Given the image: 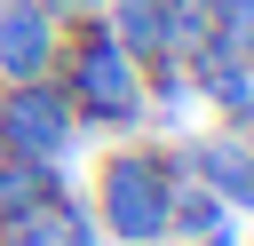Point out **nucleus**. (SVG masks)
<instances>
[{"instance_id": "nucleus-1", "label": "nucleus", "mask_w": 254, "mask_h": 246, "mask_svg": "<svg viewBox=\"0 0 254 246\" xmlns=\"http://www.w3.org/2000/svg\"><path fill=\"white\" fill-rule=\"evenodd\" d=\"M56 87L79 119V135H143L151 127V87L143 63L103 32V16H71L56 48Z\"/></svg>"}, {"instance_id": "nucleus-2", "label": "nucleus", "mask_w": 254, "mask_h": 246, "mask_svg": "<svg viewBox=\"0 0 254 246\" xmlns=\"http://www.w3.org/2000/svg\"><path fill=\"white\" fill-rule=\"evenodd\" d=\"M167 206H175V151L151 135H119L95 159V230L103 246H167Z\"/></svg>"}, {"instance_id": "nucleus-3", "label": "nucleus", "mask_w": 254, "mask_h": 246, "mask_svg": "<svg viewBox=\"0 0 254 246\" xmlns=\"http://www.w3.org/2000/svg\"><path fill=\"white\" fill-rule=\"evenodd\" d=\"M79 143H87V135H79V119H71L56 71H48V79H24V87H0V159L71 167Z\"/></svg>"}, {"instance_id": "nucleus-4", "label": "nucleus", "mask_w": 254, "mask_h": 246, "mask_svg": "<svg viewBox=\"0 0 254 246\" xmlns=\"http://www.w3.org/2000/svg\"><path fill=\"white\" fill-rule=\"evenodd\" d=\"M167 151H175V175H190V183H206L214 198H230L238 214H254V143H238L230 119H214V127L167 143Z\"/></svg>"}, {"instance_id": "nucleus-5", "label": "nucleus", "mask_w": 254, "mask_h": 246, "mask_svg": "<svg viewBox=\"0 0 254 246\" xmlns=\"http://www.w3.org/2000/svg\"><path fill=\"white\" fill-rule=\"evenodd\" d=\"M56 48H64V16L48 0H0V87L48 79Z\"/></svg>"}, {"instance_id": "nucleus-6", "label": "nucleus", "mask_w": 254, "mask_h": 246, "mask_svg": "<svg viewBox=\"0 0 254 246\" xmlns=\"http://www.w3.org/2000/svg\"><path fill=\"white\" fill-rule=\"evenodd\" d=\"M0 246H103V230H95L87 198H71V183H64V190L40 198L32 214H16V222L0 230Z\"/></svg>"}, {"instance_id": "nucleus-7", "label": "nucleus", "mask_w": 254, "mask_h": 246, "mask_svg": "<svg viewBox=\"0 0 254 246\" xmlns=\"http://www.w3.org/2000/svg\"><path fill=\"white\" fill-rule=\"evenodd\" d=\"M103 32L135 63H159L167 56V0H103Z\"/></svg>"}, {"instance_id": "nucleus-8", "label": "nucleus", "mask_w": 254, "mask_h": 246, "mask_svg": "<svg viewBox=\"0 0 254 246\" xmlns=\"http://www.w3.org/2000/svg\"><path fill=\"white\" fill-rule=\"evenodd\" d=\"M64 190V167H40V159H0V230L16 214H32L40 198Z\"/></svg>"}, {"instance_id": "nucleus-9", "label": "nucleus", "mask_w": 254, "mask_h": 246, "mask_svg": "<svg viewBox=\"0 0 254 246\" xmlns=\"http://www.w3.org/2000/svg\"><path fill=\"white\" fill-rule=\"evenodd\" d=\"M214 40V0H167V56L159 63H190Z\"/></svg>"}, {"instance_id": "nucleus-10", "label": "nucleus", "mask_w": 254, "mask_h": 246, "mask_svg": "<svg viewBox=\"0 0 254 246\" xmlns=\"http://www.w3.org/2000/svg\"><path fill=\"white\" fill-rule=\"evenodd\" d=\"M175 246H246V230H238V222H222V230H206V238H175Z\"/></svg>"}, {"instance_id": "nucleus-11", "label": "nucleus", "mask_w": 254, "mask_h": 246, "mask_svg": "<svg viewBox=\"0 0 254 246\" xmlns=\"http://www.w3.org/2000/svg\"><path fill=\"white\" fill-rule=\"evenodd\" d=\"M48 8H56L64 24H71V16H103V0H48Z\"/></svg>"}]
</instances>
